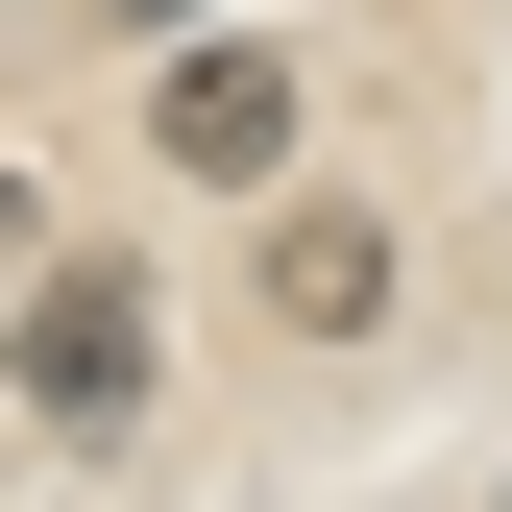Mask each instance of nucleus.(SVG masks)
Segmentation results:
<instances>
[{
	"mask_svg": "<svg viewBox=\"0 0 512 512\" xmlns=\"http://www.w3.org/2000/svg\"><path fill=\"white\" fill-rule=\"evenodd\" d=\"M25 391L74 415V439L147 415V269H25Z\"/></svg>",
	"mask_w": 512,
	"mask_h": 512,
	"instance_id": "nucleus-1",
	"label": "nucleus"
},
{
	"mask_svg": "<svg viewBox=\"0 0 512 512\" xmlns=\"http://www.w3.org/2000/svg\"><path fill=\"white\" fill-rule=\"evenodd\" d=\"M147 122H171V171H196V196H269V171H293V49H171Z\"/></svg>",
	"mask_w": 512,
	"mask_h": 512,
	"instance_id": "nucleus-2",
	"label": "nucleus"
},
{
	"mask_svg": "<svg viewBox=\"0 0 512 512\" xmlns=\"http://www.w3.org/2000/svg\"><path fill=\"white\" fill-rule=\"evenodd\" d=\"M269 317H293V342H366V317H391V220L293 196V220H269Z\"/></svg>",
	"mask_w": 512,
	"mask_h": 512,
	"instance_id": "nucleus-3",
	"label": "nucleus"
},
{
	"mask_svg": "<svg viewBox=\"0 0 512 512\" xmlns=\"http://www.w3.org/2000/svg\"><path fill=\"white\" fill-rule=\"evenodd\" d=\"M25 269H49V220H25V171H0V293H25Z\"/></svg>",
	"mask_w": 512,
	"mask_h": 512,
	"instance_id": "nucleus-4",
	"label": "nucleus"
},
{
	"mask_svg": "<svg viewBox=\"0 0 512 512\" xmlns=\"http://www.w3.org/2000/svg\"><path fill=\"white\" fill-rule=\"evenodd\" d=\"M147 25H171V0H147Z\"/></svg>",
	"mask_w": 512,
	"mask_h": 512,
	"instance_id": "nucleus-5",
	"label": "nucleus"
}]
</instances>
